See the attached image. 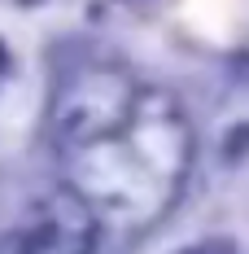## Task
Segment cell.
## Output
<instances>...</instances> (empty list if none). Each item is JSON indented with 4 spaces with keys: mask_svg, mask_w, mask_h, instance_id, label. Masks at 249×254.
<instances>
[{
    "mask_svg": "<svg viewBox=\"0 0 249 254\" xmlns=\"http://www.w3.org/2000/svg\"><path fill=\"white\" fill-rule=\"evenodd\" d=\"M52 145L70 193L114 228L153 224L175 202L193 153L179 105L109 66H88L57 92Z\"/></svg>",
    "mask_w": 249,
    "mask_h": 254,
    "instance_id": "obj_1",
    "label": "cell"
},
{
    "mask_svg": "<svg viewBox=\"0 0 249 254\" xmlns=\"http://www.w3.org/2000/svg\"><path fill=\"white\" fill-rule=\"evenodd\" d=\"M0 254H97V219L75 193L44 197L0 241Z\"/></svg>",
    "mask_w": 249,
    "mask_h": 254,
    "instance_id": "obj_2",
    "label": "cell"
}]
</instances>
